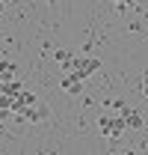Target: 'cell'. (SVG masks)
<instances>
[{
  "mask_svg": "<svg viewBox=\"0 0 148 155\" xmlns=\"http://www.w3.org/2000/svg\"><path fill=\"white\" fill-rule=\"evenodd\" d=\"M98 128H101V134L107 137V140H119V137L128 131V119H125L122 114H116V116L104 114V116H101V122H98Z\"/></svg>",
  "mask_w": 148,
  "mask_h": 155,
  "instance_id": "1",
  "label": "cell"
},
{
  "mask_svg": "<svg viewBox=\"0 0 148 155\" xmlns=\"http://www.w3.org/2000/svg\"><path fill=\"white\" fill-rule=\"evenodd\" d=\"M18 119H24V122H42V119H48L51 116V110L45 107V104H30V107H24V110H18Z\"/></svg>",
  "mask_w": 148,
  "mask_h": 155,
  "instance_id": "2",
  "label": "cell"
},
{
  "mask_svg": "<svg viewBox=\"0 0 148 155\" xmlns=\"http://www.w3.org/2000/svg\"><path fill=\"white\" fill-rule=\"evenodd\" d=\"M83 81H86V78L80 75V72H65V78L59 81V87H62L65 93H71V96H80V93H83Z\"/></svg>",
  "mask_w": 148,
  "mask_h": 155,
  "instance_id": "3",
  "label": "cell"
},
{
  "mask_svg": "<svg viewBox=\"0 0 148 155\" xmlns=\"http://www.w3.org/2000/svg\"><path fill=\"white\" fill-rule=\"evenodd\" d=\"M54 60L65 69V72H71V60H74V54L71 51H65V48H59V51H54Z\"/></svg>",
  "mask_w": 148,
  "mask_h": 155,
  "instance_id": "4",
  "label": "cell"
},
{
  "mask_svg": "<svg viewBox=\"0 0 148 155\" xmlns=\"http://www.w3.org/2000/svg\"><path fill=\"white\" fill-rule=\"evenodd\" d=\"M122 116L128 119V128H142V125H145V122H142V116H139V110H133V107H128Z\"/></svg>",
  "mask_w": 148,
  "mask_h": 155,
  "instance_id": "5",
  "label": "cell"
},
{
  "mask_svg": "<svg viewBox=\"0 0 148 155\" xmlns=\"http://www.w3.org/2000/svg\"><path fill=\"white\" fill-rule=\"evenodd\" d=\"M0 75H6V78H15V75H18V66H15L12 60H3V57H0Z\"/></svg>",
  "mask_w": 148,
  "mask_h": 155,
  "instance_id": "6",
  "label": "cell"
},
{
  "mask_svg": "<svg viewBox=\"0 0 148 155\" xmlns=\"http://www.w3.org/2000/svg\"><path fill=\"white\" fill-rule=\"evenodd\" d=\"M107 107H113L116 114H125V110H128V101H122V98H110V101H107Z\"/></svg>",
  "mask_w": 148,
  "mask_h": 155,
  "instance_id": "7",
  "label": "cell"
},
{
  "mask_svg": "<svg viewBox=\"0 0 148 155\" xmlns=\"http://www.w3.org/2000/svg\"><path fill=\"white\" fill-rule=\"evenodd\" d=\"M113 3H116V9H119V12H130L136 0H113Z\"/></svg>",
  "mask_w": 148,
  "mask_h": 155,
  "instance_id": "8",
  "label": "cell"
},
{
  "mask_svg": "<svg viewBox=\"0 0 148 155\" xmlns=\"http://www.w3.org/2000/svg\"><path fill=\"white\" fill-rule=\"evenodd\" d=\"M142 93H145V96H148V72H145V75H142Z\"/></svg>",
  "mask_w": 148,
  "mask_h": 155,
  "instance_id": "9",
  "label": "cell"
},
{
  "mask_svg": "<svg viewBox=\"0 0 148 155\" xmlns=\"http://www.w3.org/2000/svg\"><path fill=\"white\" fill-rule=\"evenodd\" d=\"M0 15H3V3H0Z\"/></svg>",
  "mask_w": 148,
  "mask_h": 155,
  "instance_id": "10",
  "label": "cell"
}]
</instances>
